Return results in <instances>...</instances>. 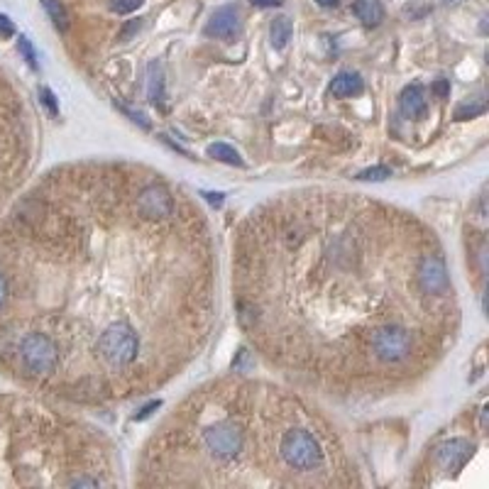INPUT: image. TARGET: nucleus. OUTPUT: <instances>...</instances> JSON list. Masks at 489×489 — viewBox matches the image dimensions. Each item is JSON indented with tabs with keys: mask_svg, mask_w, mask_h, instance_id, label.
<instances>
[{
	"mask_svg": "<svg viewBox=\"0 0 489 489\" xmlns=\"http://www.w3.org/2000/svg\"><path fill=\"white\" fill-rule=\"evenodd\" d=\"M291 32H294V27H291V20L289 17H277V20H272L270 25V37H272V47L274 49H284L286 42L291 40Z\"/></svg>",
	"mask_w": 489,
	"mask_h": 489,
	"instance_id": "11",
	"label": "nucleus"
},
{
	"mask_svg": "<svg viewBox=\"0 0 489 489\" xmlns=\"http://www.w3.org/2000/svg\"><path fill=\"white\" fill-rule=\"evenodd\" d=\"M318 6H323V8H335L340 3V0H316Z\"/></svg>",
	"mask_w": 489,
	"mask_h": 489,
	"instance_id": "24",
	"label": "nucleus"
},
{
	"mask_svg": "<svg viewBox=\"0 0 489 489\" xmlns=\"http://www.w3.org/2000/svg\"><path fill=\"white\" fill-rule=\"evenodd\" d=\"M142 487L362 484L335 424L291 389L220 377L194 389L147 440Z\"/></svg>",
	"mask_w": 489,
	"mask_h": 489,
	"instance_id": "3",
	"label": "nucleus"
},
{
	"mask_svg": "<svg viewBox=\"0 0 489 489\" xmlns=\"http://www.w3.org/2000/svg\"><path fill=\"white\" fill-rule=\"evenodd\" d=\"M255 8H279L284 6V0H250Z\"/></svg>",
	"mask_w": 489,
	"mask_h": 489,
	"instance_id": "22",
	"label": "nucleus"
},
{
	"mask_svg": "<svg viewBox=\"0 0 489 489\" xmlns=\"http://www.w3.org/2000/svg\"><path fill=\"white\" fill-rule=\"evenodd\" d=\"M145 0H113V13H118V15H125V13H132L137 10V8L142 6Z\"/></svg>",
	"mask_w": 489,
	"mask_h": 489,
	"instance_id": "15",
	"label": "nucleus"
},
{
	"mask_svg": "<svg viewBox=\"0 0 489 489\" xmlns=\"http://www.w3.org/2000/svg\"><path fill=\"white\" fill-rule=\"evenodd\" d=\"M215 286L208 215L162 171L52 166L0 218V375L64 406L147 396L210 343Z\"/></svg>",
	"mask_w": 489,
	"mask_h": 489,
	"instance_id": "1",
	"label": "nucleus"
},
{
	"mask_svg": "<svg viewBox=\"0 0 489 489\" xmlns=\"http://www.w3.org/2000/svg\"><path fill=\"white\" fill-rule=\"evenodd\" d=\"M140 27H142V20L137 17V20H132L130 25H125V30H123V35H120V37H123V40H130L132 32H137Z\"/></svg>",
	"mask_w": 489,
	"mask_h": 489,
	"instance_id": "21",
	"label": "nucleus"
},
{
	"mask_svg": "<svg viewBox=\"0 0 489 489\" xmlns=\"http://www.w3.org/2000/svg\"><path fill=\"white\" fill-rule=\"evenodd\" d=\"M42 6L45 10L49 13L52 22L59 32H66L69 30V15H66V8L61 6V0H42Z\"/></svg>",
	"mask_w": 489,
	"mask_h": 489,
	"instance_id": "12",
	"label": "nucleus"
},
{
	"mask_svg": "<svg viewBox=\"0 0 489 489\" xmlns=\"http://www.w3.org/2000/svg\"><path fill=\"white\" fill-rule=\"evenodd\" d=\"M352 13L357 15V20H362L364 27H377L385 20V8L380 0H355Z\"/></svg>",
	"mask_w": 489,
	"mask_h": 489,
	"instance_id": "10",
	"label": "nucleus"
},
{
	"mask_svg": "<svg viewBox=\"0 0 489 489\" xmlns=\"http://www.w3.org/2000/svg\"><path fill=\"white\" fill-rule=\"evenodd\" d=\"M387 176H391V169H389V166H375V169L362 171V174H359L357 179H359V181H382V179H387Z\"/></svg>",
	"mask_w": 489,
	"mask_h": 489,
	"instance_id": "14",
	"label": "nucleus"
},
{
	"mask_svg": "<svg viewBox=\"0 0 489 489\" xmlns=\"http://www.w3.org/2000/svg\"><path fill=\"white\" fill-rule=\"evenodd\" d=\"M484 113V103H477V105H460L458 113H455V118L465 120V118H474V115Z\"/></svg>",
	"mask_w": 489,
	"mask_h": 489,
	"instance_id": "16",
	"label": "nucleus"
},
{
	"mask_svg": "<svg viewBox=\"0 0 489 489\" xmlns=\"http://www.w3.org/2000/svg\"><path fill=\"white\" fill-rule=\"evenodd\" d=\"M233 304L274 370L338 399L416 385L460 330L438 235L406 208L330 189L250 210L233 247Z\"/></svg>",
	"mask_w": 489,
	"mask_h": 489,
	"instance_id": "2",
	"label": "nucleus"
},
{
	"mask_svg": "<svg viewBox=\"0 0 489 489\" xmlns=\"http://www.w3.org/2000/svg\"><path fill=\"white\" fill-rule=\"evenodd\" d=\"M113 469L95 426L30 391L0 394V487H103Z\"/></svg>",
	"mask_w": 489,
	"mask_h": 489,
	"instance_id": "4",
	"label": "nucleus"
},
{
	"mask_svg": "<svg viewBox=\"0 0 489 489\" xmlns=\"http://www.w3.org/2000/svg\"><path fill=\"white\" fill-rule=\"evenodd\" d=\"M208 155L213 157V160H220V162H225V164L244 166L242 157H240L238 152L233 150V147L223 145V142H215V145H210V147H208Z\"/></svg>",
	"mask_w": 489,
	"mask_h": 489,
	"instance_id": "13",
	"label": "nucleus"
},
{
	"mask_svg": "<svg viewBox=\"0 0 489 489\" xmlns=\"http://www.w3.org/2000/svg\"><path fill=\"white\" fill-rule=\"evenodd\" d=\"M433 93L438 95V98H445V95L450 93V81L448 79H438L433 84Z\"/></svg>",
	"mask_w": 489,
	"mask_h": 489,
	"instance_id": "19",
	"label": "nucleus"
},
{
	"mask_svg": "<svg viewBox=\"0 0 489 489\" xmlns=\"http://www.w3.org/2000/svg\"><path fill=\"white\" fill-rule=\"evenodd\" d=\"M203 196H205V199L210 201V203H215V205H220V203H223V194H203Z\"/></svg>",
	"mask_w": 489,
	"mask_h": 489,
	"instance_id": "23",
	"label": "nucleus"
},
{
	"mask_svg": "<svg viewBox=\"0 0 489 489\" xmlns=\"http://www.w3.org/2000/svg\"><path fill=\"white\" fill-rule=\"evenodd\" d=\"M399 108L406 118H424L426 110H428V100H426L424 86L421 84H411L401 91L399 98Z\"/></svg>",
	"mask_w": 489,
	"mask_h": 489,
	"instance_id": "8",
	"label": "nucleus"
},
{
	"mask_svg": "<svg viewBox=\"0 0 489 489\" xmlns=\"http://www.w3.org/2000/svg\"><path fill=\"white\" fill-rule=\"evenodd\" d=\"M472 450H474V445L465 438L445 440V443L438 445L433 453L435 469H440V472H445V474L458 472V469H463L465 463L472 458Z\"/></svg>",
	"mask_w": 489,
	"mask_h": 489,
	"instance_id": "6",
	"label": "nucleus"
},
{
	"mask_svg": "<svg viewBox=\"0 0 489 489\" xmlns=\"http://www.w3.org/2000/svg\"><path fill=\"white\" fill-rule=\"evenodd\" d=\"M40 132L22 91L0 71V218L25 189L35 166Z\"/></svg>",
	"mask_w": 489,
	"mask_h": 489,
	"instance_id": "5",
	"label": "nucleus"
},
{
	"mask_svg": "<svg viewBox=\"0 0 489 489\" xmlns=\"http://www.w3.org/2000/svg\"><path fill=\"white\" fill-rule=\"evenodd\" d=\"M13 35H15V25H13L6 15H0V37L8 40V37H13Z\"/></svg>",
	"mask_w": 489,
	"mask_h": 489,
	"instance_id": "18",
	"label": "nucleus"
},
{
	"mask_svg": "<svg viewBox=\"0 0 489 489\" xmlns=\"http://www.w3.org/2000/svg\"><path fill=\"white\" fill-rule=\"evenodd\" d=\"M443 3H453V0H443Z\"/></svg>",
	"mask_w": 489,
	"mask_h": 489,
	"instance_id": "25",
	"label": "nucleus"
},
{
	"mask_svg": "<svg viewBox=\"0 0 489 489\" xmlns=\"http://www.w3.org/2000/svg\"><path fill=\"white\" fill-rule=\"evenodd\" d=\"M362 88H364L362 79L357 74H352V71H340L333 79V84H330V93L335 98H350V95L362 93Z\"/></svg>",
	"mask_w": 489,
	"mask_h": 489,
	"instance_id": "9",
	"label": "nucleus"
},
{
	"mask_svg": "<svg viewBox=\"0 0 489 489\" xmlns=\"http://www.w3.org/2000/svg\"><path fill=\"white\" fill-rule=\"evenodd\" d=\"M40 93H42V100H45V103H47V108H49V113H52V115H54V113H56V110H59V108H56V100H54V93H52V91H49V88H42V91H40Z\"/></svg>",
	"mask_w": 489,
	"mask_h": 489,
	"instance_id": "20",
	"label": "nucleus"
},
{
	"mask_svg": "<svg viewBox=\"0 0 489 489\" xmlns=\"http://www.w3.org/2000/svg\"><path fill=\"white\" fill-rule=\"evenodd\" d=\"M20 52H22V56L27 59V64L37 66V54H35V49H32V45H30L27 37H20Z\"/></svg>",
	"mask_w": 489,
	"mask_h": 489,
	"instance_id": "17",
	"label": "nucleus"
},
{
	"mask_svg": "<svg viewBox=\"0 0 489 489\" xmlns=\"http://www.w3.org/2000/svg\"><path fill=\"white\" fill-rule=\"evenodd\" d=\"M240 32H242V20H240L238 8H233V6L218 8V10L210 15L208 25H205V35L215 37V40H223V42L238 40Z\"/></svg>",
	"mask_w": 489,
	"mask_h": 489,
	"instance_id": "7",
	"label": "nucleus"
}]
</instances>
